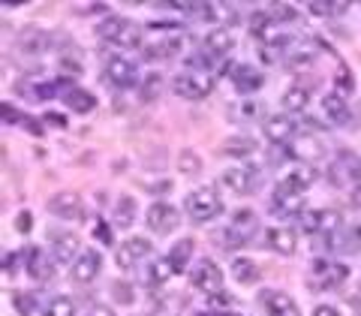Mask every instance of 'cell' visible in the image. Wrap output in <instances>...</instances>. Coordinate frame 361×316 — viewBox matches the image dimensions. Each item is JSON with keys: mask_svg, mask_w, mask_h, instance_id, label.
Segmentation results:
<instances>
[{"mask_svg": "<svg viewBox=\"0 0 361 316\" xmlns=\"http://www.w3.org/2000/svg\"><path fill=\"white\" fill-rule=\"evenodd\" d=\"M355 184L361 187V160H358V169H355Z\"/></svg>", "mask_w": 361, "mask_h": 316, "instance_id": "obj_57", "label": "cell"}, {"mask_svg": "<svg viewBox=\"0 0 361 316\" xmlns=\"http://www.w3.org/2000/svg\"><path fill=\"white\" fill-rule=\"evenodd\" d=\"M353 160H355L353 154L341 151V154H337V160L329 166V178H331V184H334V187H346V184H349V178H355L358 163H353Z\"/></svg>", "mask_w": 361, "mask_h": 316, "instance_id": "obj_24", "label": "cell"}, {"mask_svg": "<svg viewBox=\"0 0 361 316\" xmlns=\"http://www.w3.org/2000/svg\"><path fill=\"white\" fill-rule=\"evenodd\" d=\"M49 244H51V259L58 265H73L82 256V241H78L75 232H51Z\"/></svg>", "mask_w": 361, "mask_h": 316, "instance_id": "obj_6", "label": "cell"}, {"mask_svg": "<svg viewBox=\"0 0 361 316\" xmlns=\"http://www.w3.org/2000/svg\"><path fill=\"white\" fill-rule=\"evenodd\" d=\"M106 78L115 87H135V82H139V66L127 58H109Z\"/></svg>", "mask_w": 361, "mask_h": 316, "instance_id": "obj_14", "label": "cell"}, {"mask_svg": "<svg viewBox=\"0 0 361 316\" xmlns=\"http://www.w3.org/2000/svg\"><path fill=\"white\" fill-rule=\"evenodd\" d=\"M9 301H13V308L21 313V316H33V296L30 292H13V296H9Z\"/></svg>", "mask_w": 361, "mask_h": 316, "instance_id": "obj_37", "label": "cell"}, {"mask_svg": "<svg viewBox=\"0 0 361 316\" xmlns=\"http://www.w3.org/2000/svg\"><path fill=\"white\" fill-rule=\"evenodd\" d=\"M298 229L304 235H319L322 232V211H316V208L301 211L298 214Z\"/></svg>", "mask_w": 361, "mask_h": 316, "instance_id": "obj_33", "label": "cell"}, {"mask_svg": "<svg viewBox=\"0 0 361 316\" xmlns=\"http://www.w3.org/2000/svg\"><path fill=\"white\" fill-rule=\"evenodd\" d=\"M49 123H54V127L63 130V127H66V118H63V115H49Z\"/></svg>", "mask_w": 361, "mask_h": 316, "instance_id": "obj_53", "label": "cell"}, {"mask_svg": "<svg viewBox=\"0 0 361 316\" xmlns=\"http://www.w3.org/2000/svg\"><path fill=\"white\" fill-rule=\"evenodd\" d=\"M265 247L268 250H274L277 256H292L298 247V238L292 229H283V226H271L265 229Z\"/></svg>", "mask_w": 361, "mask_h": 316, "instance_id": "obj_19", "label": "cell"}, {"mask_svg": "<svg viewBox=\"0 0 361 316\" xmlns=\"http://www.w3.org/2000/svg\"><path fill=\"white\" fill-rule=\"evenodd\" d=\"M301 211H307L304 208V193H295V190H286L277 184L274 196H271V214L274 217H298Z\"/></svg>", "mask_w": 361, "mask_h": 316, "instance_id": "obj_10", "label": "cell"}, {"mask_svg": "<svg viewBox=\"0 0 361 316\" xmlns=\"http://www.w3.org/2000/svg\"><path fill=\"white\" fill-rule=\"evenodd\" d=\"M217 241H220L223 250H238V247H244L250 241V235L241 232L235 223H229V226H223V229H217Z\"/></svg>", "mask_w": 361, "mask_h": 316, "instance_id": "obj_28", "label": "cell"}, {"mask_svg": "<svg viewBox=\"0 0 361 316\" xmlns=\"http://www.w3.org/2000/svg\"><path fill=\"white\" fill-rule=\"evenodd\" d=\"M4 121H6V123H25V118H21L9 103H4Z\"/></svg>", "mask_w": 361, "mask_h": 316, "instance_id": "obj_46", "label": "cell"}, {"mask_svg": "<svg viewBox=\"0 0 361 316\" xmlns=\"http://www.w3.org/2000/svg\"><path fill=\"white\" fill-rule=\"evenodd\" d=\"M190 284H193V289H199V292L217 296V292H223V271L214 259H199L193 265V271H190Z\"/></svg>", "mask_w": 361, "mask_h": 316, "instance_id": "obj_4", "label": "cell"}, {"mask_svg": "<svg viewBox=\"0 0 361 316\" xmlns=\"http://www.w3.org/2000/svg\"><path fill=\"white\" fill-rule=\"evenodd\" d=\"M169 277H175V268L169 262V256H157L148 265V271H145V284L148 286H163Z\"/></svg>", "mask_w": 361, "mask_h": 316, "instance_id": "obj_26", "label": "cell"}, {"mask_svg": "<svg viewBox=\"0 0 361 316\" xmlns=\"http://www.w3.org/2000/svg\"><path fill=\"white\" fill-rule=\"evenodd\" d=\"M307 9L316 13V16H331V4H319V0H310Z\"/></svg>", "mask_w": 361, "mask_h": 316, "instance_id": "obj_47", "label": "cell"}, {"mask_svg": "<svg viewBox=\"0 0 361 316\" xmlns=\"http://www.w3.org/2000/svg\"><path fill=\"white\" fill-rule=\"evenodd\" d=\"M353 87H355V82H353V73H346V66H337V94H353Z\"/></svg>", "mask_w": 361, "mask_h": 316, "instance_id": "obj_40", "label": "cell"}, {"mask_svg": "<svg viewBox=\"0 0 361 316\" xmlns=\"http://www.w3.org/2000/svg\"><path fill=\"white\" fill-rule=\"evenodd\" d=\"M259 304H262L271 316H301L298 304L280 289H262L259 292Z\"/></svg>", "mask_w": 361, "mask_h": 316, "instance_id": "obj_15", "label": "cell"}, {"mask_svg": "<svg viewBox=\"0 0 361 316\" xmlns=\"http://www.w3.org/2000/svg\"><path fill=\"white\" fill-rule=\"evenodd\" d=\"M61 103L70 109V111H78V115H87V111H94L97 109V97L90 94V90L85 87H78V85H70L61 94Z\"/></svg>", "mask_w": 361, "mask_h": 316, "instance_id": "obj_22", "label": "cell"}, {"mask_svg": "<svg viewBox=\"0 0 361 316\" xmlns=\"http://www.w3.org/2000/svg\"><path fill=\"white\" fill-rule=\"evenodd\" d=\"M49 45H51V33L37 30V28H27L25 33H21V40H18V49L27 51V54H42Z\"/></svg>", "mask_w": 361, "mask_h": 316, "instance_id": "obj_25", "label": "cell"}, {"mask_svg": "<svg viewBox=\"0 0 361 316\" xmlns=\"http://www.w3.org/2000/svg\"><path fill=\"white\" fill-rule=\"evenodd\" d=\"M97 241L99 244H111V241H115V235H111V229H109V223L106 220H97Z\"/></svg>", "mask_w": 361, "mask_h": 316, "instance_id": "obj_43", "label": "cell"}, {"mask_svg": "<svg viewBox=\"0 0 361 316\" xmlns=\"http://www.w3.org/2000/svg\"><path fill=\"white\" fill-rule=\"evenodd\" d=\"M353 202H355V205L361 208V187H358V190H355V193H353Z\"/></svg>", "mask_w": 361, "mask_h": 316, "instance_id": "obj_56", "label": "cell"}, {"mask_svg": "<svg viewBox=\"0 0 361 316\" xmlns=\"http://www.w3.org/2000/svg\"><path fill=\"white\" fill-rule=\"evenodd\" d=\"M238 111H241V118H256V111H259V109H256V103H244Z\"/></svg>", "mask_w": 361, "mask_h": 316, "instance_id": "obj_50", "label": "cell"}, {"mask_svg": "<svg viewBox=\"0 0 361 316\" xmlns=\"http://www.w3.org/2000/svg\"><path fill=\"white\" fill-rule=\"evenodd\" d=\"M271 18H274L277 25H280V21H292V18H298V9L289 6V4H274V6H271Z\"/></svg>", "mask_w": 361, "mask_h": 316, "instance_id": "obj_39", "label": "cell"}, {"mask_svg": "<svg viewBox=\"0 0 361 316\" xmlns=\"http://www.w3.org/2000/svg\"><path fill=\"white\" fill-rule=\"evenodd\" d=\"M190 256H193V238H180L172 250H169V262H172L175 274H180L190 265Z\"/></svg>", "mask_w": 361, "mask_h": 316, "instance_id": "obj_30", "label": "cell"}, {"mask_svg": "<svg viewBox=\"0 0 361 316\" xmlns=\"http://www.w3.org/2000/svg\"><path fill=\"white\" fill-rule=\"evenodd\" d=\"M313 61H316V45L313 42H298L286 58V63L292 66V70H295V66H310Z\"/></svg>", "mask_w": 361, "mask_h": 316, "instance_id": "obj_32", "label": "cell"}, {"mask_svg": "<svg viewBox=\"0 0 361 316\" xmlns=\"http://www.w3.org/2000/svg\"><path fill=\"white\" fill-rule=\"evenodd\" d=\"M313 316H341V313H337V308H331V304H316Z\"/></svg>", "mask_w": 361, "mask_h": 316, "instance_id": "obj_49", "label": "cell"}, {"mask_svg": "<svg viewBox=\"0 0 361 316\" xmlns=\"http://www.w3.org/2000/svg\"><path fill=\"white\" fill-rule=\"evenodd\" d=\"M232 49H235V40H232L229 30H211L205 37V42H202V51H205L211 61L214 58H226Z\"/></svg>", "mask_w": 361, "mask_h": 316, "instance_id": "obj_23", "label": "cell"}, {"mask_svg": "<svg viewBox=\"0 0 361 316\" xmlns=\"http://www.w3.org/2000/svg\"><path fill=\"white\" fill-rule=\"evenodd\" d=\"M42 316H75V298H70V296L51 298L49 304H45Z\"/></svg>", "mask_w": 361, "mask_h": 316, "instance_id": "obj_34", "label": "cell"}, {"mask_svg": "<svg viewBox=\"0 0 361 316\" xmlns=\"http://www.w3.org/2000/svg\"><path fill=\"white\" fill-rule=\"evenodd\" d=\"M229 75H232V82H235V87H238L241 94H256V90L262 87V82H265L262 73L253 70L250 63H232Z\"/></svg>", "mask_w": 361, "mask_h": 316, "instance_id": "obj_20", "label": "cell"}, {"mask_svg": "<svg viewBox=\"0 0 361 316\" xmlns=\"http://www.w3.org/2000/svg\"><path fill=\"white\" fill-rule=\"evenodd\" d=\"M115 296H118V301H123V304H133V289H130L127 284H115Z\"/></svg>", "mask_w": 361, "mask_h": 316, "instance_id": "obj_45", "label": "cell"}, {"mask_svg": "<svg viewBox=\"0 0 361 316\" xmlns=\"http://www.w3.org/2000/svg\"><path fill=\"white\" fill-rule=\"evenodd\" d=\"M220 181L226 184V190H232L235 196H250L256 190V172L250 166H229V169H223Z\"/></svg>", "mask_w": 361, "mask_h": 316, "instance_id": "obj_9", "label": "cell"}, {"mask_svg": "<svg viewBox=\"0 0 361 316\" xmlns=\"http://www.w3.org/2000/svg\"><path fill=\"white\" fill-rule=\"evenodd\" d=\"M25 259H27V274L37 280V284H49V280L54 277V265H58V262H54V259L42 250V247H30Z\"/></svg>", "mask_w": 361, "mask_h": 316, "instance_id": "obj_18", "label": "cell"}, {"mask_svg": "<svg viewBox=\"0 0 361 316\" xmlns=\"http://www.w3.org/2000/svg\"><path fill=\"white\" fill-rule=\"evenodd\" d=\"M211 304H214V310H232L235 298H232V296H223V292H217V296H211Z\"/></svg>", "mask_w": 361, "mask_h": 316, "instance_id": "obj_44", "label": "cell"}, {"mask_svg": "<svg viewBox=\"0 0 361 316\" xmlns=\"http://www.w3.org/2000/svg\"><path fill=\"white\" fill-rule=\"evenodd\" d=\"M61 70H63V73H70V75L85 73V63H82V58H78V51H66V54H61Z\"/></svg>", "mask_w": 361, "mask_h": 316, "instance_id": "obj_38", "label": "cell"}, {"mask_svg": "<svg viewBox=\"0 0 361 316\" xmlns=\"http://www.w3.org/2000/svg\"><path fill=\"white\" fill-rule=\"evenodd\" d=\"M97 33L111 45H121V49H135L142 42V25H135L133 18H118L111 16L103 25L97 28Z\"/></svg>", "mask_w": 361, "mask_h": 316, "instance_id": "obj_2", "label": "cell"}, {"mask_svg": "<svg viewBox=\"0 0 361 316\" xmlns=\"http://www.w3.org/2000/svg\"><path fill=\"white\" fill-rule=\"evenodd\" d=\"M87 316H115V310H111L109 304H94V308L87 310Z\"/></svg>", "mask_w": 361, "mask_h": 316, "instance_id": "obj_48", "label": "cell"}, {"mask_svg": "<svg viewBox=\"0 0 361 316\" xmlns=\"http://www.w3.org/2000/svg\"><path fill=\"white\" fill-rule=\"evenodd\" d=\"M256 151V139H244V135H235V139L223 142V154L229 157H247Z\"/></svg>", "mask_w": 361, "mask_h": 316, "instance_id": "obj_35", "label": "cell"}, {"mask_svg": "<svg viewBox=\"0 0 361 316\" xmlns=\"http://www.w3.org/2000/svg\"><path fill=\"white\" fill-rule=\"evenodd\" d=\"M199 316H238V313H232V310H208V313H199Z\"/></svg>", "mask_w": 361, "mask_h": 316, "instance_id": "obj_54", "label": "cell"}, {"mask_svg": "<svg viewBox=\"0 0 361 316\" xmlns=\"http://www.w3.org/2000/svg\"><path fill=\"white\" fill-rule=\"evenodd\" d=\"M18 229H21V232H27V229H30V214H27V211H25V214H18Z\"/></svg>", "mask_w": 361, "mask_h": 316, "instance_id": "obj_51", "label": "cell"}, {"mask_svg": "<svg viewBox=\"0 0 361 316\" xmlns=\"http://www.w3.org/2000/svg\"><path fill=\"white\" fill-rule=\"evenodd\" d=\"M148 256H154V244L148 238H139V235H135V238H127L115 250V262L121 271H130L133 265H139L142 259H148Z\"/></svg>", "mask_w": 361, "mask_h": 316, "instance_id": "obj_7", "label": "cell"}, {"mask_svg": "<svg viewBox=\"0 0 361 316\" xmlns=\"http://www.w3.org/2000/svg\"><path fill=\"white\" fill-rule=\"evenodd\" d=\"M184 49L180 33H169V37H157L151 45H145V58L148 61H172Z\"/></svg>", "mask_w": 361, "mask_h": 316, "instance_id": "obj_17", "label": "cell"}, {"mask_svg": "<svg viewBox=\"0 0 361 316\" xmlns=\"http://www.w3.org/2000/svg\"><path fill=\"white\" fill-rule=\"evenodd\" d=\"M262 133H265L268 142L289 145L292 139H295V121H292V115H271L262 123Z\"/></svg>", "mask_w": 361, "mask_h": 316, "instance_id": "obj_16", "label": "cell"}, {"mask_svg": "<svg viewBox=\"0 0 361 316\" xmlns=\"http://www.w3.org/2000/svg\"><path fill=\"white\" fill-rule=\"evenodd\" d=\"M353 304H355V310L361 313V286H358V292H355V298H353Z\"/></svg>", "mask_w": 361, "mask_h": 316, "instance_id": "obj_55", "label": "cell"}, {"mask_svg": "<svg viewBox=\"0 0 361 316\" xmlns=\"http://www.w3.org/2000/svg\"><path fill=\"white\" fill-rule=\"evenodd\" d=\"M184 211L193 223H211L223 214V199L214 187H199L184 199Z\"/></svg>", "mask_w": 361, "mask_h": 316, "instance_id": "obj_1", "label": "cell"}, {"mask_svg": "<svg viewBox=\"0 0 361 316\" xmlns=\"http://www.w3.org/2000/svg\"><path fill=\"white\" fill-rule=\"evenodd\" d=\"M99 268H103V256H99L97 250H82V256L75 259V262L70 265V277L75 280V284H94Z\"/></svg>", "mask_w": 361, "mask_h": 316, "instance_id": "obj_13", "label": "cell"}, {"mask_svg": "<svg viewBox=\"0 0 361 316\" xmlns=\"http://www.w3.org/2000/svg\"><path fill=\"white\" fill-rule=\"evenodd\" d=\"M283 109L286 111H304L307 109V103H310V87H304V85H292V87H286L283 90Z\"/></svg>", "mask_w": 361, "mask_h": 316, "instance_id": "obj_27", "label": "cell"}, {"mask_svg": "<svg viewBox=\"0 0 361 316\" xmlns=\"http://www.w3.org/2000/svg\"><path fill=\"white\" fill-rule=\"evenodd\" d=\"M49 214L61 220H78L85 214V205H82V196L73 193V190H61L49 199Z\"/></svg>", "mask_w": 361, "mask_h": 316, "instance_id": "obj_11", "label": "cell"}, {"mask_svg": "<svg viewBox=\"0 0 361 316\" xmlns=\"http://www.w3.org/2000/svg\"><path fill=\"white\" fill-rule=\"evenodd\" d=\"M18 253H13V250H6L4 253V274L6 277H16V271H18Z\"/></svg>", "mask_w": 361, "mask_h": 316, "instance_id": "obj_42", "label": "cell"}, {"mask_svg": "<svg viewBox=\"0 0 361 316\" xmlns=\"http://www.w3.org/2000/svg\"><path fill=\"white\" fill-rule=\"evenodd\" d=\"M180 223V211L175 205H169V202H154V205L148 208V226H151V232L157 235H166V232H172L175 226Z\"/></svg>", "mask_w": 361, "mask_h": 316, "instance_id": "obj_12", "label": "cell"}, {"mask_svg": "<svg viewBox=\"0 0 361 316\" xmlns=\"http://www.w3.org/2000/svg\"><path fill=\"white\" fill-rule=\"evenodd\" d=\"M160 85H163V78L151 73L148 78H145V85H142V99H154L157 94H160Z\"/></svg>", "mask_w": 361, "mask_h": 316, "instance_id": "obj_41", "label": "cell"}, {"mask_svg": "<svg viewBox=\"0 0 361 316\" xmlns=\"http://www.w3.org/2000/svg\"><path fill=\"white\" fill-rule=\"evenodd\" d=\"M349 277V265L334 262V259H316L313 262V286L316 289H334Z\"/></svg>", "mask_w": 361, "mask_h": 316, "instance_id": "obj_5", "label": "cell"}, {"mask_svg": "<svg viewBox=\"0 0 361 316\" xmlns=\"http://www.w3.org/2000/svg\"><path fill=\"white\" fill-rule=\"evenodd\" d=\"M232 277L238 280V284L250 286V284H256V280H259V268L253 265V259L238 256V259H232Z\"/></svg>", "mask_w": 361, "mask_h": 316, "instance_id": "obj_31", "label": "cell"}, {"mask_svg": "<svg viewBox=\"0 0 361 316\" xmlns=\"http://www.w3.org/2000/svg\"><path fill=\"white\" fill-rule=\"evenodd\" d=\"M322 115L329 118L334 127H346L349 121H353V111H349V103L337 94V90H331V94L322 97Z\"/></svg>", "mask_w": 361, "mask_h": 316, "instance_id": "obj_21", "label": "cell"}, {"mask_svg": "<svg viewBox=\"0 0 361 316\" xmlns=\"http://www.w3.org/2000/svg\"><path fill=\"white\" fill-rule=\"evenodd\" d=\"M286 154L292 157V160H298L304 166H310L316 160H322L325 157V148H322V142L316 139V135H307V133H301L295 135L289 145H286Z\"/></svg>", "mask_w": 361, "mask_h": 316, "instance_id": "obj_8", "label": "cell"}, {"mask_svg": "<svg viewBox=\"0 0 361 316\" xmlns=\"http://www.w3.org/2000/svg\"><path fill=\"white\" fill-rule=\"evenodd\" d=\"M346 9H349V4H331V16L337 18V16H343Z\"/></svg>", "mask_w": 361, "mask_h": 316, "instance_id": "obj_52", "label": "cell"}, {"mask_svg": "<svg viewBox=\"0 0 361 316\" xmlns=\"http://www.w3.org/2000/svg\"><path fill=\"white\" fill-rule=\"evenodd\" d=\"M211 87H214L211 70H184L172 82V90L184 99H205L211 94Z\"/></svg>", "mask_w": 361, "mask_h": 316, "instance_id": "obj_3", "label": "cell"}, {"mask_svg": "<svg viewBox=\"0 0 361 316\" xmlns=\"http://www.w3.org/2000/svg\"><path fill=\"white\" fill-rule=\"evenodd\" d=\"M111 217H115V226H121V229H130V226L135 223V199L133 196H121L115 202Z\"/></svg>", "mask_w": 361, "mask_h": 316, "instance_id": "obj_29", "label": "cell"}, {"mask_svg": "<svg viewBox=\"0 0 361 316\" xmlns=\"http://www.w3.org/2000/svg\"><path fill=\"white\" fill-rule=\"evenodd\" d=\"M202 169V160L196 157V151H180L178 154V172L180 175H196Z\"/></svg>", "mask_w": 361, "mask_h": 316, "instance_id": "obj_36", "label": "cell"}]
</instances>
